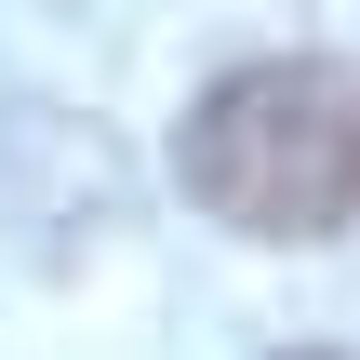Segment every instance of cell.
Here are the masks:
<instances>
[{
  "mask_svg": "<svg viewBox=\"0 0 360 360\" xmlns=\"http://www.w3.org/2000/svg\"><path fill=\"white\" fill-rule=\"evenodd\" d=\"M174 174L227 240H334V227H360V67L240 53L227 80H200V107L174 134Z\"/></svg>",
  "mask_w": 360,
  "mask_h": 360,
  "instance_id": "obj_1",
  "label": "cell"
},
{
  "mask_svg": "<svg viewBox=\"0 0 360 360\" xmlns=\"http://www.w3.org/2000/svg\"><path fill=\"white\" fill-rule=\"evenodd\" d=\"M281 360H347V347H281Z\"/></svg>",
  "mask_w": 360,
  "mask_h": 360,
  "instance_id": "obj_2",
  "label": "cell"
}]
</instances>
